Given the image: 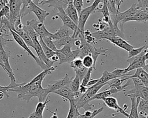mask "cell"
Masks as SVG:
<instances>
[{"mask_svg": "<svg viewBox=\"0 0 148 118\" xmlns=\"http://www.w3.org/2000/svg\"><path fill=\"white\" fill-rule=\"evenodd\" d=\"M28 6L30 12H33L37 17L38 20L40 22L43 23L46 20V17L50 14V13L47 11L40 8L32 1H31L28 3Z\"/></svg>", "mask_w": 148, "mask_h": 118, "instance_id": "11", "label": "cell"}, {"mask_svg": "<svg viewBox=\"0 0 148 118\" xmlns=\"http://www.w3.org/2000/svg\"><path fill=\"white\" fill-rule=\"evenodd\" d=\"M23 1L24 0H9L8 1V5L10 9V15L8 20L13 28L16 21L19 17H21L20 12Z\"/></svg>", "mask_w": 148, "mask_h": 118, "instance_id": "6", "label": "cell"}, {"mask_svg": "<svg viewBox=\"0 0 148 118\" xmlns=\"http://www.w3.org/2000/svg\"><path fill=\"white\" fill-rule=\"evenodd\" d=\"M44 43H45V44L51 50H52L53 51L57 52V49L54 43V40H53L52 37H43L42 38Z\"/></svg>", "mask_w": 148, "mask_h": 118, "instance_id": "34", "label": "cell"}, {"mask_svg": "<svg viewBox=\"0 0 148 118\" xmlns=\"http://www.w3.org/2000/svg\"><path fill=\"white\" fill-rule=\"evenodd\" d=\"M43 81L40 80L33 83H21L17 87L10 89L9 92L16 93L18 99L25 100L27 102L34 97H38L39 102H44L50 93L46 87H42Z\"/></svg>", "mask_w": 148, "mask_h": 118, "instance_id": "1", "label": "cell"}, {"mask_svg": "<svg viewBox=\"0 0 148 118\" xmlns=\"http://www.w3.org/2000/svg\"><path fill=\"white\" fill-rule=\"evenodd\" d=\"M10 30V32L11 33V35L12 36L13 39L14 40V41L21 47H22L25 51L27 52V54L31 56L36 62V63L38 64V66L43 70L45 69H47L48 68H49L47 65H46L43 62H42V61L40 60V59L38 58V56H36V55H34V54L31 51V50L29 49V47H28V45L26 44V43L24 42V41L22 39V38L17 33H16L14 31H13L12 29H9Z\"/></svg>", "mask_w": 148, "mask_h": 118, "instance_id": "5", "label": "cell"}, {"mask_svg": "<svg viewBox=\"0 0 148 118\" xmlns=\"http://www.w3.org/2000/svg\"><path fill=\"white\" fill-rule=\"evenodd\" d=\"M91 35L95 40H106L108 38L113 36H120L123 39L124 37L122 30L119 29L118 26H114L112 22L108 24V26L105 29L92 32Z\"/></svg>", "mask_w": 148, "mask_h": 118, "instance_id": "3", "label": "cell"}, {"mask_svg": "<svg viewBox=\"0 0 148 118\" xmlns=\"http://www.w3.org/2000/svg\"><path fill=\"white\" fill-rule=\"evenodd\" d=\"M132 81L134 86H143L142 82L138 78H131Z\"/></svg>", "mask_w": 148, "mask_h": 118, "instance_id": "43", "label": "cell"}, {"mask_svg": "<svg viewBox=\"0 0 148 118\" xmlns=\"http://www.w3.org/2000/svg\"><path fill=\"white\" fill-rule=\"evenodd\" d=\"M80 85H81V81L79 78V77L77 75H76L75 77L73 79H72L69 85V86L72 92H76L79 90Z\"/></svg>", "mask_w": 148, "mask_h": 118, "instance_id": "31", "label": "cell"}, {"mask_svg": "<svg viewBox=\"0 0 148 118\" xmlns=\"http://www.w3.org/2000/svg\"><path fill=\"white\" fill-rule=\"evenodd\" d=\"M64 11L68 16L73 21V22L77 25L79 21V14L76 8L73 5V3H69L66 7L64 9Z\"/></svg>", "mask_w": 148, "mask_h": 118, "instance_id": "18", "label": "cell"}, {"mask_svg": "<svg viewBox=\"0 0 148 118\" xmlns=\"http://www.w3.org/2000/svg\"><path fill=\"white\" fill-rule=\"evenodd\" d=\"M71 80L72 78L69 77L68 74H66L64 77L56 81L54 83L47 85L46 89L47 90L49 93H53L54 91L61 88L63 86L69 85Z\"/></svg>", "mask_w": 148, "mask_h": 118, "instance_id": "13", "label": "cell"}, {"mask_svg": "<svg viewBox=\"0 0 148 118\" xmlns=\"http://www.w3.org/2000/svg\"><path fill=\"white\" fill-rule=\"evenodd\" d=\"M74 45H76L77 47V49H79L80 46L82 45V41L79 39H76L74 42Z\"/></svg>", "mask_w": 148, "mask_h": 118, "instance_id": "46", "label": "cell"}, {"mask_svg": "<svg viewBox=\"0 0 148 118\" xmlns=\"http://www.w3.org/2000/svg\"><path fill=\"white\" fill-rule=\"evenodd\" d=\"M124 93L130 98L139 97L148 101V87L145 86H134L130 90L125 89Z\"/></svg>", "mask_w": 148, "mask_h": 118, "instance_id": "8", "label": "cell"}, {"mask_svg": "<svg viewBox=\"0 0 148 118\" xmlns=\"http://www.w3.org/2000/svg\"><path fill=\"white\" fill-rule=\"evenodd\" d=\"M118 92H120L119 90H118L117 89H116L114 87H111V88H109V89H106L104 91L100 92L99 93H97L94 96H93L91 98H90V100H89V102L94 100H103V99H105L108 97H110L112 94L117 93Z\"/></svg>", "mask_w": 148, "mask_h": 118, "instance_id": "20", "label": "cell"}, {"mask_svg": "<svg viewBox=\"0 0 148 118\" xmlns=\"http://www.w3.org/2000/svg\"><path fill=\"white\" fill-rule=\"evenodd\" d=\"M84 38H85L86 41L88 43L94 45V44L95 43V39L92 36L91 33H90L89 30L84 31Z\"/></svg>", "mask_w": 148, "mask_h": 118, "instance_id": "38", "label": "cell"}, {"mask_svg": "<svg viewBox=\"0 0 148 118\" xmlns=\"http://www.w3.org/2000/svg\"><path fill=\"white\" fill-rule=\"evenodd\" d=\"M100 3H108V0H94V1L93 2V3L91 5L92 9V10H93V13L94 12L95 9L98 7V5Z\"/></svg>", "mask_w": 148, "mask_h": 118, "instance_id": "41", "label": "cell"}, {"mask_svg": "<svg viewBox=\"0 0 148 118\" xmlns=\"http://www.w3.org/2000/svg\"><path fill=\"white\" fill-rule=\"evenodd\" d=\"M107 40L110 41L113 44L117 46L119 48H121L128 52L134 48L135 47L128 43L125 41L123 38L120 36H113L106 39Z\"/></svg>", "mask_w": 148, "mask_h": 118, "instance_id": "16", "label": "cell"}, {"mask_svg": "<svg viewBox=\"0 0 148 118\" xmlns=\"http://www.w3.org/2000/svg\"><path fill=\"white\" fill-rule=\"evenodd\" d=\"M53 93L60 96L63 98H65L69 101H74L75 100L80 97L82 95V94H81L79 91L76 92H72L69 85L62 87L61 88L54 91Z\"/></svg>", "mask_w": 148, "mask_h": 118, "instance_id": "9", "label": "cell"}, {"mask_svg": "<svg viewBox=\"0 0 148 118\" xmlns=\"http://www.w3.org/2000/svg\"><path fill=\"white\" fill-rule=\"evenodd\" d=\"M33 117H34V116H33V114H32V113H31L28 118H33Z\"/></svg>", "mask_w": 148, "mask_h": 118, "instance_id": "53", "label": "cell"}, {"mask_svg": "<svg viewBox=\"0 0 148 118\" xmlns=\"http://www.w3.org/2000/svg\"><path fill=\"white\" fill-rule=\"evenodd\" d=\"M27 25L32 27L39 36L43 37H51L53 40V33L50 32L46 28L44 23L40 22L36 19H32L27 21Z\"/></svg>", "mask_w": 148, "mask_h": 118, "instance_id": "7", "label": "cell"}, {"mask_svg": "<svg viewBox=\"0 0 148 118\" xmlns=\"http://www.w3.org/2000/svg\"><path fill=\"white\" fill-rule=\"evenodd\" d=\"M93 13L91 5L83 8L79 14V21L77 24V30L80 33H83L84 32V26L86 23L90 16Z\"/></svg>", "mask_w": 148, "mask_h": 118, "instance_id": "10", "label": "cell"}, {"mask_svg": "<svg viewBox=\"0 0 148 118\" xmlns=\"http://www.w3.org/2000/svg\"><path fill=\"white\" fill-rule=\"evenodd\" d=\"M53 62H57L58 60V56L56 55V54L55 55H54L53 57H51V58L50 59Z\"/></svg>", "mask_w": 148, "mask_h": 118, "instance_id": "49", "label": "cell"}, {"mask_svg": "<svg viewBox=\"0 0 148 118\" xmlns=\"http://www.w3.org/2000/svg\"><path fill=\"white\" fill-rule=\"evenodd\" d=\"M103 101L107 106H108L110 109H114V111H116L117 112L116 114L112 115L113 116L117 115L118 114H122L127 117H128L129 114L128 113H127L125 112V111H124L122 108H121L119 106V105L118 104V102H117V100L115 97L110 96V97H108L103 99Z\"/></svg>", "mask_w": 148, "mask_h": 118, "instance_id": "12", "label": "cell"}, {"mask_svg": "<svg viewBox=\"0 0 148 118\" xmlns=\"http://www.w3.org/2000/svg\"><path fill=\"white\" fill-rule=\"evenodd\" d=\"M128 79V77L126 78H123V79H120L119 78H117L112 79L108 82V85H109V87L106 88V89H108L111 87H114L118 90H119V92H121V91L123 92L124 91V89L123 87V85L122 84L123 82L127 81Z\"/></svg>", "mask_w": 148, "mask_h": 118, "instance_id": "22", "label": "cell"}, {"mask_svg": "<svg viewBox=\"0 0 148 118\" xmlns=\"http://www.w3.org/2000/svg\"><path fill=\"white\" fill-rule=\"evenodd\" d=\"M0 64H1V63H0Z\"/></svg>", "mask_w": 148, "mask_h": 118, "instance_id": "56", "label": "cell"}, {"mask_svg": "<svg viewBox=\"0 0 148 118\" xmlns=\"http://www.w3.org/2000/svg\"><path fill=\"white\" fill-rule=\"evenodd\" d=\"M138 112L139 115L146 117L148 115V101L140 98L138 105Z\"/></svg>", "mask_w": 148, "mask_h": 118, "instance_id": "27", "label": "cell"}, {"mask_svg": "<svg viewBox=\"0 0 148 118\" xmlns=\"http://www.w3.org/2000/svg\"><path fill=\"white\" fill-rule=\"evenodd\" d=\"M13 41V40L11 39H6L5 38H3V37H2L1 35H0V43L2 42L3 43H6V41Z\"/></svg>", "mask_w": 148, "mask_h": 118, "instance_id": "48", "label": "cell"}, {"mask_svg": "<svg viewBox=\"0 0 148 118\" xmlns=\"http://www.w3.org/2000/svg\"><path fill=\"white\" fill-rule=\"evenodd\" d=\"M78 38L82 41V45L79 48L80 50V53L78 57L82 59L86 55H91L93 58L94 66L95 67L98 57L99 55L107 56L106 52L110 50V49H105L103 47L97 48L95 46H94L93 44L88 43L85 40L84 33H80L78 36Z\"/></svg>", "mask_w": 148, "mask_h": 118, "instance_id": "2", "label": "cell"}, {"mask_svg": "<svg viewBox=\"0 0 148 118\" xmlns=\"http://www.w3.org/2000/svg\"><path fill=\"white\" fill-rule=\"evenodd\" d=\"M33 118H34V117H33Z\"/></svg>", "mask_w": 148, "mask_h": 118, "instance_id": "55", "label": "cell"}, {"mask_svg": "<svg viewBox=\"0 0 148 118\" xmlns=\"http://www.w3.org/2000/svg\"><path fill=\"white\" fill-rule=\"evenodd\" d=\"M145 57L146 60H148V50L145 55Z\"/></svg>", "mask_w": 148, "mask_h": 118, "instance_id": "52", "label": "cell"}, {"mask_svg": "<svg viewBox=\"0 0 148 118\" xmlns=\"http://www.w3.org/2000/svg\"><path fill=\"white\" fill-rule=\"evenodd\" d=\"M15 32L17 33L22 38V39L24 41V42L26 43L28 47H31L33 48H34V44L32 40H31L28 34L23 29V27L21 31H19L18 32Z\"/></svg>", "mask_w": 148, "mask_h": 118, "instance_id": "30", "label": "cell"}, {"mask_svg": "<svg viewBox=\"0 0 148 118\" xmlns=\"http://www.w3.org/2000/svg\"><path fill=\"white\" fill-rule=\"evenodd\" d=\"M58 12L56 14L61 18L62 21L63 25L69 28L73 32L76 31L77 29V25H76L73 22V21L68 16V15L65 13L64 9L62 7H60L58 9Z\"/></svg>", "mask_w": 148, "mask_h": 118, "instance_id": "14", "label": "cell"}, {"mask_svg": "<svg viewBox=\"0 0 148 118\" xmlns=\"http://www.w3.org/2000/svg\"><path fill=\"white\" fill-rule=\"evenodd\" d=\"M9 89H10V87L8 85V86H1L0 85V91L2 92L5 94V96H6L7 98L9 97V94L8 93L9 92Z\"/></svg>", "mask_w": 148, "mask_h": 118, "instance_id": "42", "label": "cell"}, {"mask_svg": "<svg viewBox=\"0 0 148 118\" xmlns=\"http://www.w3.org/2000/svg\"><path fill=\"white\" fill-rule=\"evenodd\" d=\"M76 39H73L71 36L66 37L59 40H54V43L57 50H59L66 44H71L72 46L74 45V42Z\"/></svg>", "mask_w": 148, "mask_h": 118, "instance_id": "24", "label": "cell"}, {"mask_svg": "<svg viewBox=\"0 0 148 118\" xmlns=\"http://www.w3.org/2000/svg\"><path fill=\"white\" fill-rule=\"evenodd\" d=\"M82 61L83 66L86 68H90L91 67H92L94 70L96 69V68L94 66L93 58L91 55H86L82 58Z\"/></svg>", "mask_w": 148, "mask_h": 118, "instance_id": "32", "label": "cell"}, {"mask_svg": "<svg viewBox=\"0 0 148 118\" xmlns=\"http://www.w3.org/2000/svg\"><path fill=\"white\" fill-rule=\"evenodd\" d=\"M72 33L73 32H72V30L71 31L69 28L63 25L62 26H60L55 33H53V40H59L66 37L71 36Z\"/></svg>", "mask_w": 148, "mask_h": 118, "instance_id": "19", "label": "cell"}, {"mask_svg": "<svg viewBox=\"0 0 148 118\" xmlns=\"http://www.w3.org/2000/svg\"><path fill=\"white\" fill-rule=\"evenodd\" d=\"M103 109L104 107L101 106L97 109L92 111H86L83 114H80L78 118H95V117L99 113L102 112Z\"/></svg>", "mask_w": 148, "mask_h": 118, "instance_id": "28", "label": "cell"}, {"mask_svg": "<svg viewBox=\"0 0 148 118\" xmlns=\"http://www.w3.org/2000/svg\"><path fill=\"white\" fill-rule=\"evenodd\" d=\"M133 21L146 22L148 21V13L145 11L140 10L137 13H136L132 17L127 20L125 21V22Z\"/></svg>", "mask_w": 148, "mask_h": 118, "instance_id": "25", "label": "cell"}, {"mask_svg": "<svg viewBox=\"0 0 148 118\" xmlns=\"http://www.w3.org/2000/svg\"><path fill=\"white\" fill-rule=\"evenodd\" d=\"M33 43L34 44V49L35 50L36 52L37 53L38 57L40 59V60L42 61V62H43L49 67H51L53 66V64L54 62H53L51 59H49L46 56V55L45 54V53L42 48V47L39 42V40H37L34 41Z\"/></svg>", "mask_w": 148, "mask_h": 118, "instance_id": "15", "label": "cell"}, {"mask_svg": "<svg viewBox=\"0 0 148 118\" xmlns=\"http://www.w3.org/2000/svg\"><path fill=\"white\" fill-rule=\"evenodd\" d=\"M39 42L42 47V48L45 53V54L46 55V56L49 58V59H51V57H53L54 55H55L56 54V52L53 51L52 50H51L50 48H49L44 43L42 38L40 36H39Z\"/></svg>", "mask_w": 148, "mask_h": 118, "instance_id": "29", "label": "cell"}, {"mask_svg": "<svg viewBox=\"0 0 148 118\" xmlns=\"http://www.w3.org/2000/svg\"><path fill=\"white\" fill-rule=\"evenodd\" d=\"M147 47V44H145L142 47H140L139 48H134L132 50H131L128 52V58H130L134 56H135L136 55H138L140 54Z\"/></svg>", "mask_w": 148, "mask_h": 118, "instance_id": "33", "label": "cell"}, {"mask_svg": "<svg viewBox=\"0 0 148 118\" xmlns=\"http://www.w3.org/2000/svg\"><path fill=\"white\" fill-rule=\"evenodd\" d=\"M94 70V69L92 67H91L90 68H88L87 73L86 74V75H84V77H83L82 82H81V85L87 86V85L88 83V82H89V81L91 79V74L92 72V71Z\"/></svg>", "mask_w": 148, "mask_h": 118, "instance_id": "37", "label": "cell"}, {"mask_svg": "<svg viewBox=\"0 0 148 118\" xmlns=\"http://www.w3.org/2000/svg\"><path fill=\"white\" fill-rule=\"evenodd\" d=\"M69 64H70L71 67H72L73 70L82 67V66H83L82 59H81L79 57H77V58L75 59L73 61H72L69 63Z\"/></svg>", "mask_w": 148, "mask_h": 118, "instance_id": "35", "label": "cell"}, {"mask_svg": "<svg viewBox=\"0 0 148 118\" xmlns=\"http://www.w3.org/2000/svg\"><path fill=\"white\" fill-rule=\"evenodd\" d=\"M47 111H49L50 113H51L53 114V115L50 117V118H58V115L57 114V109H56V111L55 112H52L50 110H49V109H47Z\"/></svg>", "mask_w": 148, "mask_h": 118, "instance_id": "47", "label": "cell"}, {"mask_svg": "<svg viewBox=\"0 0 148 118\" xmlns=\"http://www.w3.org/2000/svg\"><path fill=\"white\" fill-rule=\"evenodd\" d=\"M87 89H88V87H87V86H83V85H80V87H79L78 91H79L81 94H84V93H85L86 92V91L87 90Z\"/></svg>", "mask_w": 148, "mask_h": 118, "instance_id": "44", "label": "cell"}, {"mask_svg": "<svg viewBox=\"0 0 148 118\" xmlns=\"http://www.w3.org/2000/svg\"><path fill=\"white\" fill-rule=\"evenodd\" d=\"M137 7L140 10L148 13V0H140V3H137Z\"/></svg>", "mask_w": 148, "mask_h": 118, "instance_id": "39", "label": "cell"}, {"mask_svg": "<svg viewBox=\"0 0 148 118\" xmlns=\"http://www.w3.org/2000/svg\"><path fill=\"white\" fill-rule=\"evenodd\" d=\"M88 70V68H86V67H84V66H82V67L79 68L74 70V71H75V73H76V75H77L79 77V78H80L81 82H82V81L83 77H84V75H85L87 73Z\"/></svg>", "mask_w": 148, "mask_h": 118, "instance_id": "36", "label": "cell"}, {"mask_svg": "<svg viewBox=\"0 0 148 118\" xmlns=\"http://www.w3.org/2000/svg\"><path fill=\"white\" fill-rule=\"evenodd\" d=\"M148 50V47H147L138 55L135 56L128 58L127 59V62L129 63V66L124 68H123V76L124 78H126V74H127L130 71L136 70L139 68H143L146 65V59L145 57V55Z\"/></svg>", "mask_w": 148, "mask_h": 118, "instance_id": "4", "label": "cell"}, {"mask_svg": "<svg viewBox=\"0 0 148 118\" xmlns=\"http://www.w3.org/2000/svg\"><path fill=\"white\" fill-rule=\"evenodd\" d=\"M4 96H5V94L2 92L0 91V100H2L4 97Z\"/></svg>", "mask_w": 148, "mask_h": 118, "instance_id": "50", "label": "cell"}, {"mask_svg": "<svg viewBox=\"0 0 148 118\" xmlns=\"http://www.w3.org/2000/svg\"><path fill=\"white\" fill-rule=\"evenodd\" d=\"M143 68L146 72L148 73V63H147V64H146L145 66L144 67H143Z\"/></svg>", "mask_w": 148, "mask_h": 118, "instance_id": "51", "label": "cell"}, {"mask_svg": "<svg viewBox=\"0 0 148 118\" xmlns=\"http://www.w3.org/2000/svg\"><path fill=\"white\" fill-rule=\"evenodd\" d=\"M137 1H138L137 2H140V0H137Z\"/></svg>", "mask_w": 148, "mask_h": 118, "instance_id": "54", "label": "cell"}, {"mask_svg": "<svg viewBox=\"0 0 148 118\" xmlns=\"http://www.w3.org/2000/svg\"><path fill=\"white\" fill-rule=\"evenodd\" d=\"M98 79H99V78L98 79H91L89 81V82H88V83L87 85V87L90 86H92L94 85H95L98 82Z\"/></svg>", "mask_w": 148, "mask_h": 118, "instance_id": "45", "label": "cell"}, {"mask_svg": "<svg viewBox=\"0 0 148 118\" xmlns=\"http://www.w3.org/2000/svg\"><path fill=\"white\" fill-rule=\"evenodd\" d=\"M49 97L50 96L49 95L44 102H39L37 104L35 111L32 113L34 118H43V113L45 109L46 105L49 102Z\"/></svg>", "mask_w": 148, "mask_h": 118, "instance_id": "21", "label": "cell"}, {"mask_svg": "<svg viewBox=\"0 0 148 118\" xmlns=\"http://www.w3.org/2000/svg\"><path fill=\"white\" fill-rule=\"evenodd\" d=\"M128 78H138L142 82L143 86L148 87V73L146 72L143 68H139L136 69L135 73L129 76Z\"/></svg>", "mask_w": 148, "mask_h": 118, "instance_id": "17", "label": "cell"}, {"mask_svg": "<svg viewBox=\"0 0 148 118\" xmlns=\"http://www.w3.org/2000/svg\"><path fill=\"white\" fill-rule=\"evenodd\" d=\"M73 5L76 8L78 14L80 13L81 10L83 9V0H73Z\"/></svg>", "mask_w": 148, "mask_h": 118, "instance_id": "40", "label": "cell"}, {"mask_svg": "<svg viewBox=\"0 0 148 118\" xmlns=\"http://www.w3.org/2000/svg\"><path fill=\"white\" fill-rule=\"evenodd\" d=\"M119 77H121L119 76V75H115V74H113L112 72H109L107 70H105L103 72L102 76L101 77V78H99L98 81L96 84L98 85V84H101V83H108L109 81L115 79V78H119Z\"/></svg>", "mask_w": 148, "mask_h": 118, "instance_id": "23", "label": "cell"}, {"mask_svg": "<svg viewBox=\"0 0 148 118\" xmlns=\"http://www.w3.org/2000/svg\"><path fill=\"white\" fill-rule=\"evenodd\" d=\"M107 3H103L101 7H97L95 9L94 12L97 11L98 12H101L103 14V18H102V21L108 24L110 22H111L112 21H111L110 17V14H109V10H108Z\"/></svg>", "mask_w": 148, "mask_h": 118, "instance_id": "26", "label": "cell"}]
</instances>
